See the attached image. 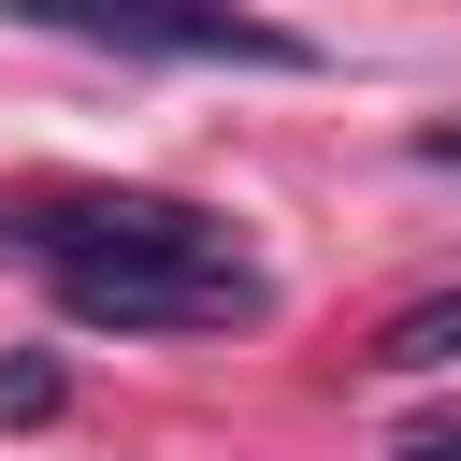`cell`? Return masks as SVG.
<instances>
[{
  "mask_svg": "<svg viewBox=\"0 0 461 461\" xmlns=\"http://www.w3.org/2000/svg\"><path fill=\"white\" fill-rule=\"evenodd\" d=\"M43 274H115V259H230V230L202 202H158V187H115V202H43L29 216Z\"/></svg>",
  "mask_w": 461,
  "mask_h": 461,
  "instance_id": "7a4b0ae2",
  "label": "cell"
},
{
  "mask_svg": "<svg viewBox=\"0 0 461 461\" xmlns=\"http://www.w3.org/2000/svg\"><path fill=\"white\" fill-rule=\"evenodd\" d=\"M58 29H86V43H115V58H202V72H317V43H303V29H259V14H144V0H115V14H58Z\"/></svg>",
  "mask_w": 461,
  "mask_h": 461,
  "instance_id": "3957f363",
  "label": "cell"
},
{
  "mask_svg": "<svg viewBox=\"0 0 461 461\" xmlns=\"http://www.w3.org/2000/svg\"><path fill=\"white\" fill-rule=\"evenodd\" d=\"M43 418H58V360H14L0 375V432H43Z\"/></svg>",
  "mask_w": 461,
  "mask_h": 461,
  "instance_id": "5b68a950",
  "label": "cell"
},
{
  "mask_svg": "<svg viewBox=\"0 0 461 461\" xmlns=\"http://www.w3.org/2000/svg\"><path fill=\"white\" fill-rule=\"evenodd\" d=\"M58 317H86V331H259L274 288L245 259H115V274H58Z\"/></svg>",
  "mask_w": 461,
  "mask_h": 461,
  "instance_id": "6da1fadb",
  "label": "cell"
},
{
  "mask_svg": "<svg viewBox=\"0 0 461 461\" xmlns=\"http://www.w3.org/2000/svg\"><path fill=\"white\" fill-rule=\"evenodd\" d=\"M447 360H461V274L375 317V375H447Z\"/></svg>",
  "mask_w": 461,
  "mask_h": 461,
  "instance_id": "277c9868",
  "label": "cell"
},
{
  "mask_svg": "<svg viewBox=\"0 0 461 461\" xmlns=\"http://www.w3.org/2000/svg\"><path fill=\"white\" fill-rule=\"evenodd\" d=\"M389 461H461V418H432V432H403Z\"/></svg>",
  "mask_w": 461,
  "mask_h": 461,
  "instance_id": "8992f818",
  "label": "cell"
}]
</instances>
